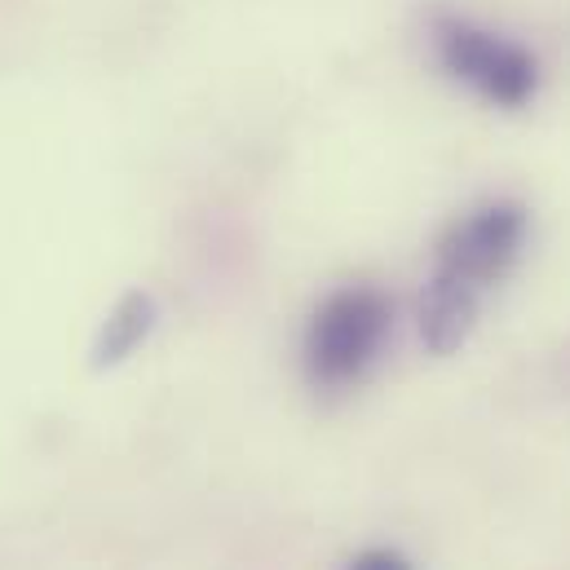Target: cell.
<instances>
[{
	"instance_id": "cell-3",
	"label": "cell",
	"mask_w": 570,
	"mask_h": 570,
	"mask_svg": "<svg viewBox=\"0 0 570 570\" xmlns=\"http://www.w3.org/2000/svg\"><path fill=\"white\" fill-rule=\"evenodd\" d=\"M531 213L518 199H487L455 217L438 239V271L473 284L478 292L500 284L527 248Z\"/></svg>"
},
{
	"instance_id": "cell-5",
	"label": "cell",
	"mask_w": 570,
	"mask_h": 570,
	"mask_svg": "<svg viewBox=\"0 0 570 570\" xmlns=\"http://www.w3.org/2000/svg\"><path fill=\"white\" fill-rule=\"evenodd\" d=\"M150 327H155V296H150V292H129V296H120V305H116V309L107 314V323H102V336H98V345H94V363H98V367L125 363L146 336H150Z\"/></svg>"
},
{
	"instance_id": "cell-2",
	"label": "cell",
	"mask_w": 570,
	"mask_h": 570,
	"mask_svg": "<svg viewBox=\"0 0 570 570\" xmlns=\"http://www.w3.org/2000/svg\"><path fill=\"white\" fill-rule=\"evenodd\" d=\"M433 49L451 80L469 85L482 102L500 111H518L540 94V62L518 40L487 31L469 18H438Z\"/></svg>"
},
{
	"instance_id": "cell-4",
	"label": "cell",
	"mask_w": 570,
	"mask_h": 570,
	"mask_svg": "<svg viewBox=\"0 0 570 570\" xmlns=\"http://www.w3.org/2000/svg\"><path fill=\"white\" fill-rule=\"evenodd\" d=\"M473 327H478V287L446 275V271H433L425 296H421V336H425V345L438 358H446L473 336Z\"/></svg>"
},
{
	"instance_id": "cell-1",
	"label": "cell",
	"mask_w": 570,
	"mask_h": 570,
	"mask_svg": "<svg viewBox=\"0 0 570 570\" xmlns=\"http://www.w3.org/2000/svg\"><path fill=\"white\" fill-rule=\"evenodd\" d=\"M394 332V301L372 284H345L327 292L305 323L301 363L314 390L341 394L358 385L381 358Z\"/></svg>"
},
{
	"instance_id": "cell-6",
	"label": "cell",
	"mask_w": 570,
	"mask_h": 570,
	"mask_svg": "<svg viewBox=\"0 0 570 570\" xmlns=\"http://www.w3.org/2000/svg\"><path fill=\"white\" fill-rule=\"evenodd\" d=\"M345 570H416V567L403 553H394V549H367V553H358Z\"/></svg>"
}]
</instances>
